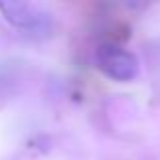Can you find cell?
Here are the masks:
<instances>
[{
    "instance_id": "1",
    "label": "cell",
    "mask_w": 160,
    "mask_h": 160,
    "mask_svg": "<svg viewBox=\"0 0 160 160\" xmlns=\"http://www.w3.org/2000/svg\"><path fill=\"white\" fill-rule=\"evenodd\" d=\"M0 12L14 28H20L28 35H47L53 24L51 14H47L39 4L0 2Z\"/></svg>"
},
{
    "instance_id": "2",
    "label": "cell",
    "mask_w": 160,
    "mask_h": 160,
    "mask_svg": "<svg viewBox=\"0 0 160 160\" xmlns=\"http://www.w3.org/2000/svg\"><path fill=\"white\" fill-rule=\"evenodd\" d=\"M95 63L99 71L113 81H132L140 69L136 55L118 45H102L95 53Z\"/></svg>"
}]
</instances>
